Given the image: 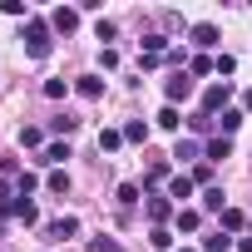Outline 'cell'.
<instances>
[{
	"instance_id": "cell-1",
	"label": "cell",
	"mask_w": 252,
	"mask_h": 252,
	"mask_svg": "<svg viewBox=\"0 0 252 252\" xmlns=\"http://www.w3.org/2000/svg\"><path fill=\"white\" fill-rule=\"evenodd\" d=\"M55 30H50V20H40V15H30L25 20V55L30 60H45L50 50H55V40H50Z\"/></svg>"
},
{
	"instance_id": "cell-2",
	"label": "cell",
	"mask_w": 252,
	"mask_h": 252,
	"mask_svg": "<svg viewBox=\"0 0 252 252\" xmlns=\"http://www.w3.org/2000/svg\"><path fill=\"white\" fill-rule=\"evenodd\" d=\"M227 94H232V84H227V79H222V84H208V89H203V114H208V119L227 114Z\"/></svg>"
},
{
	"instance_id": "cell-3",
	"label": "cell",
	"mask_w": 252,
	"mask_h": 252,
	"mask_svg": "<svg viewBox=\"0 0 252 252\" xmlns=\"http://www.w3.org/2000/svg\"><path fill=\"white\" fill-rule=\"evenodd\" d=\"M188 35H193V45H198V50H213V45H218V40H222V35H218V25H213V20H198V25H193V30H188Z\"/></svg>"
},
{
	"instance_id": "cell-4",
	"label": "cell",
	"mask_w": 252,
	"mask_h": 252,
	"mask_svg": "<svg viewBox=\"0 0 252 252\" xmlns=\"http://www.w3.org/2000/svg\"><path fill=\"white\" fill-rule=\"evenodd\" d=\"M74 25H79V10H69V5H60L50 15V30H60V35H74Z\"/></svg>"
},
{
	"instance_id": "cell-5",
	"label": "cell",
	"mask_w": 252,
	"mask_h": 252,
	"mask_svg": "<svg viewBox=\"0 0 252 252\" xmlns=\"http://www.w3.org/2000/svg\"><path fill=\"white\" fill-rule=\"evenodd\" d=\"M50 237H55V242L79 237V218H69V213H64V218H55V222H50Z\"/></svg>"
},
{
	"instance_id": "cell-6",
	"label": "cell",
	"mask_w": 252,
	"mask_h": 252,
	"mask_svg": "<svg viewBox=\"0 0 252 252\" xmlns=\"http://www.w3.org/2000/svg\"><path fill=\"white\" fill-rule=\"evenodd\" d=\"M163 94H168V104H178V99H188V94H193V74H173Z\"/></svg>"
},
{
	"instance_id": "cell-7",
	"label": "cell",
	"mask_w": 252,
	"mask_h": 252,
	"mask_svg": "<svg viewBox=\"0 0 252 252\" xmlns=\"http://www.w3.org/2000/svg\"><path fill=\"white\" fill-rule=\"evenodd\" d=\"M168 198H173V203L183 208V203L193 198V178H188V173H178V178H168Z\"/></svg>"
},
{
	"instance_id": "cell-8",
	"label": "cell",
	"mask_w": 252,
	"mask_h": 252,
	"mask_svg": "<svg viewBox=\"0 0 252 252\" xmlns=\"http://www.w3.org/2000/svg\"><path fill=\"white\" fill-rule=\"evenodd\" d=\"M168 218H178V213H173V203H168V198H149V222H154V227H163Z\"/></svg>"
},
{
	"instance_id": "cell-9",
	"label": "cell",
	"mask_w": 252,
	"mask_h": 252,
	"mask_svg": "<svg viewBox=\"0 0 252 252\" xmlns=\"http://www.w3.org/2000/svg\"><path fill=\"white\" fill-rule=\"evenodd\" d=\"M154 124H158V129H168V134H178V129H183V114H178V104H163Z\"/></svg>"
},
{
	"instance_id": "cell-10",
	"label": "cell",
	"mask_w": 252,
	"mask_h": 252,
	"mask_svg": "<svg viewBox=\"0 0 252 252\" xmlns=\"http://www.w3.org/2000/svg\"><path fill=\"white\" fill-rule=\"evenodd\" d=\"M74 89H79L84 99H99V94H104V79H99V74H79V79H74Z\"/></svg>"
},
{
	"instance_id": "cell-11",
	"label": "cell",
	"mask_w": 252,
	"mask_h": 252,
	"mask_svg": "<svg viewBox=\"0 0 252 252\" xmlns=\"http://www.w3.org/2000/svg\"><path fill=\"white\" fill-rule=\"evenodd\" d=\"M173 158H183V163H193V158H198V163H203V144H198V139H178Z\"/></svg>"
},
{
	"instance_id": "cell-12",
	"label": "cell",
	"mask_w": 252,
	"mask_h": 252,
	"mask_svg": "<svg viewBox=\"0 0 252 252\" xmlns=\"http://www.w3.org/2000/svg\"><path fill=\"white\" fill-rule=\"evenodd\" d=\"M242 119H247V114H242V109H227V114H218V129H222V139H227V134H237V129H242Z\"/></svg>"
},
{
	"instance_id": "cell-13",
	"label": "cell",
	"mask_w": 252,
	"mask_h": 252,
	"mask_svg": "<svg viewBox=\"0 0 252 252\" xmlns=\"http://www.w3.org/2000/svg\"><path fill=\"white\" fill-rule=\"evenodd\" d=\"M232 154V144L227 139H208V149H203V163H218V158H227Z\"/></svg>"
},
{
	"instance_id": "cell-14",
	"label": "cell",
	"mask_w": 252,
	"mask_h": 252,
	"mask_svg": "<svg viewBox=\"0 0 252 252\" xmlns=\"http://www.w3.org/2000/svg\"><path fill=\"white\" fill-rule=\"evenodd\" d=\"M173 222H178V232H198L203 213H198V208H178V218H173Z\"/></svg>"
},
{
	"instance_id": "cell-15",
	"label": "cell",
	"mask_w": 252,
	"mask_h": 252,
	"mask_svg": "<svg viewBox=\"0 0 252 252\" xmlns=\"http://www.w3.org/2000/svg\"><path fill=\"white\" fill-rule=\"evenodd\" d=\"M149 139V124L144 119H129V124H124V144H144Z\"/></svg>"
},
{
	"instance_id": "cell-16",
	"label": "cell",
	"mask_w": 252,
	"mask_h": 252,
	"mask_svg": "<svg viewBox=\"0 0 252 252\" xmlns=\"http://www.w3.org/2000/svg\"><path fill=\"white\" fill-rule=\"evenodd\" d=\"M20 144H25V149H40V154H45V129L25 124V129H20Z\"/></svg>"
},
{
	"instance_id": "cell-17",
	"label": "cell",
	"mask_w": 252,
	"mask_h": 252,
	"mask_svg": "<svg viewBox=\"0 0 252 252\" xmlns=\"http://www.w3.org/2000/svg\"><path fill=\"white\" fill-rule=\"evenodd\" d=\"M114 149H124V129H104L99 134V154H114Z\"/></svg>"
},
{
	"instance_id": "cell-18",
	"label": "cell",
	"mask_w": 252,
	"mask_h": 252,
	"mask_svg": "<svg viewBox=\"0 0 252 252\" xmlns=\"http://www.w3.org/2000/svg\"><path fill=\"white\" fill-rule=\"evenodd\" d=\"M64 158H69V144H45V154H40V163H55V168Z\"/></svg>"
},
{
	"instance_id": "cell-19",
	"label": "cell",
	"mask_w": 252,
	"mask_h": 252,
	"mask_svg": "<svg viewBox=\"0 0 252 252\" xmlns=\"http://www.w3.org/2000/svg\"><path fill=\"white\" fill-rule=\"evenodd\" d=\"M163 178H168V163H163V158H154V163H149V173H144V188H154V183H163Z\"/></svg>"
},
{
	"instance_id": "cell-20",
	"label": "cell",
	"mask_w": 252,
	"mask_h": 252,
	"mask_svg": "<svg viewBox=\"0 0 252 252\" xmlns=\"http://www.w3.org/2000/svg\"><path fill=\"white\" fill-rule=\"evenodd\" d=\"M15 218H20V222L30 227V222H40V208H35L30 198H20V203H15Z\"/></svg>"
},
{
	"instance_id": "cell-21",
	"label": "cell",
	"mask_w": 252,
	"mask_h": 252,
	"mask_svg": "<svg viewBox=\"0 0 252 252\" xmlns=\"http://www.w3.org/2000/svg\"><path fill=\"white\" fill-rule=\"evenodd\" d=\"M222 227H227V232H242V227H247L242 208H222Z\"/></svg>"
},
{
	"instance_id": "cell-22",
	"label": "cell",
	"mask_w": 252,
	"mask_h": 252,
	"mask_svg": "<svg viewBox=\"0 0 252 252\" xmlns=\"http://www.w3.org/2000/svg\"><path fill=\"white\" fill-rule=\"evenodd\" d=\"M50 129H55V134H74V129H79V119H74V114H55V119H50Z\"/></svg>"
},
{
	"instance_id": "cell-23",
	"label": "cell",
	"mask_w": 252,
	"mask_h": 252,
	"mask_svg": "<svg viewBox=\"0 0 252 252\" xmlns=\"http://www.w3.org/2000/svg\"><path fill=\"white\" fill-rule=\"evenodd\" d=\"M139 193H144L139 183H119V193H114V198H119L124 208H134V203H139Z\"/></svg>"
},
{
	"instance_id": "cell-24",
	"label": "cell",
	"mask_w": 252,
	"mask_h": 252,
	"mask_svg": "<svg viewBox=\"0 0 252 252\" xmlns=\"http://www.w3.org/2000/svg\"><path fill=\"white\" fill-rule=\"evenodd\" d=\"M218 69V60H208V55H193L188 60V74H213Z\"/></svg>"
},
{
	"instance_id": "cell-25",
	"label": "cell",
	"mask_w": 252,
	"mask_h": 252,
	"mask_svg": "<svg viewBox=\"0 0 252 252\" xmlns=\"http://www.w3.org/2000/svg\"><path fill=\"white\" fill-rule=\"evenodd\" d=\"M35 188H40V178H35V173H15V193H20V198H30Z\"/></svg>"
},
{
	"instance_id": "cell-26",
	"label": "cell",
	"mask_w": 252,
	"mask_h": 252,
	"mask_svg": "<svg viewBox=\"0 0 252 252\" xmlns=\"http://www.w3.org/2000/svg\"><path fill=\"white\" fill-rule=\"evenodd\" d=\"M45 188H50V193H69V173H64V168H55V173L45 178Z\"/></svg>"
},
{
	"instance_id": "cell-27",
	"label": "cell",
	"mask_w": 252,
	"mask_h": 252,
	"mask_svg": "<svg viewBox=\"0 0 252 252\" xmlns=\"http://www.w3.org/2000/svg\"><path fill=\"white\" fill-rule=\"evenodd\" d=\"M149 242H154L158 252H168V247H173V232H168V227H154V232H149Z\"/></svg>"
},
{
	"instance_id": "cell-28",
	"label": "cell",
	"mask_w": 252,
	"mask_h": 252,
	"mask_svg": "<svg viewBox=\"0 0 252 252\" xmlns=\"http://www.w3.org/2000/svg\"><path fill=\"white\" fill-rule=\"evenodd\" d=\"M0 10H5V15H15V20H30V10H25V0H0Z\"/></svg>"
},
{
	"instance_id": "cell-29",
	"label": "cell",
	"mask_w": 252,
	"mask_h": 252,
	"mask_svg": "<svg viewBox=\"0 0 252 252\" xmlns=\"http://www.w3.org/2000/svg\"><path fill=\"white\" fill-rule=\"evenodd\" d=\"M64 89H69V79H45V99H64Z\"/></svg>"
},
{
	"instance_id": "cell-30",
	"label": "cell",
	"mask_w": 252,
	"mask_h": 252,
	"mask_svg": "<svg viewBox=\"0 0 252 252\" xmlns=\"http://www.w3.org/2000/svg\"><path fill=\"white\" fill-rule=\"evenodd\" d=\"M203 208H208V213H222V188H208V193H203Z\"/></svg>"
},
{
	"instance_id": "cell-31",
	"label": "cell",
	"mask_w": 252,
	"mask_h": 252,
	"mask_svg": "<svg viewBox=\"0 0 252 252\" xmlns=\"http://www.w3.org/2000/svg\"><path fill=\"white\" fill-rule=\"evenodd\" d=\"M188 124H193V134H208V129H218V119H208V114H193Z\"/></svg>"
},
{
	"instance_id": "cell-32",
	"label": "cell",
	"mask_w": 252,
	"mask_h": 252,
	"mask_svg": "<svg viewBox=\"0 0 252 252\" xmlns=\"http://www.w3.org/2000/svg\"><path fill=\"white\" fill-rule=\"evenodd\" d=\"M89 252H124V247H119L114 237H94V242H89Z\"/></svg>"
},
{
	"instance_id": "cell-33",
	"label": "cell",
	"mask_w": 252,
	"mask_h": 252,
	"mask_svg": "<svg viewBox=\"0 0 252 252\" xmlns=\"http://www.w3.org/2000/svg\"><path fill=\"white\" fill-rule=\"evenodd\" d=\"M94 35H99V40H114V35H119V25H114V20H99V30H94Z\"/></svg>"
},
{
	"instance_id": "cell-34",
	"label": "cell",
	"mask_w": 252,
	"mask_h": 252,
	"mask_svg": "<svg viewBox=\"0 0 252 252\" xmlns=\"http://www.w3.org/2000/svg\"><path fill=\"white\" fill-rule=\"evenodd\" d=\"M99 64H104V69H114V64H119V50H109V45H104V50H99Z\"/></svg>"
},
{
	"instance_id": "cell-35",
	"label": "cell",
	"mask_w": 252,
	"mask_h": 252,
	"mask_svg": "<svg viewBox=\"0 0 252 252\" xmlns=\"http://www.w3.org/2000/svg\"><path fill=\"white\" fill-rule=\"evenodd\" d=\"M193 183H213V163H198L193 168Z\"/></svg>"
},
{
	"instance_id": "cell-36",
	"label": "cell",
	"mask_w": 252,
	"mask_h": 252,
	"mask_svg": "<svg viewBox=\"0 0 252 252\" xmlns=\"http://www.w3.org/2000/svg\"><path fill=\"white\" fill-rule=\"evenodd\" d=\"M237 252H252V237H237Z\"/></svg>"
},
{
	"instance_id": "cell-37",
	"label": "cell",
	"mask_w": 252,
	"mask_h": 252,
	"mask_svg": "<svg viewBox=\"0 0 252 252\" xmlns=\"http://www.w3.org/2000/svg\"><path fill=\"white\" fill-rule=\"evenodd\" d=\"M242 114H252V89H247V94H242Z\"/></svg>"
},
{
	"instance_id": "cell-38",
	"label": "cell",
	"mask_w": 252,
	"mask_h": 252,
	"mask_svg": "<svg viewBox=\"0 0 252 252\" xmlns=\"http://www.w3.org/2000/svg\"><path fill=\"white\" fill-rule=\"evenodd\" d=\"M178 252H193V247H178Z\"/></svg>"
},
{
	"instance_id": "cell-39",
	"label": "cell",
	"mask_w": 252,
	"mask_h": 252,
	"mask_svg": "<svg viewBox=\"0 0 252 252\" xmlns=\"http://www.w3.org/2000/svg\"><path fill=\"white\" fill-rule=\"evenodd\" d=\"M0 237H5V232H0Z\"/></svg>"
}]
</instances>
